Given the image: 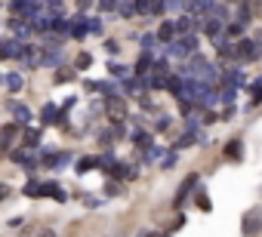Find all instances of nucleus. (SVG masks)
<instances>
[{
	"label": "nucleus",
	"mask_w": 262,
	"mask_h": 237,
	"mask_svg": "<svg viewBox=\"0 0 262 237\" xmlns=\"http://www.w3.org/2000/svg\"><path fill=\"white\" fill-rule=\"evenodd\" d=\"M238 59H244V62H256L259 59V43L256 40H238Z\"/></svg>",
	"instance_id": "39448f33"
},
{
	"label": "nucleus",
	"mask_w": 262,
	"mask_h": 237,
	"mask_svg": "<svg viewBox=\"0 0 262 237\" xmlns=\"http://www.w3.org/2000/svg\"><path fill=\"white\" fill-rule=\"evenodd\" d=\"M262 105V77H256V83L250 86V105L247 108H259Z\"/></svg>",
	"instance_id": "2eb2a0df"
},
{
	"label": "nucleus",
	"mask_w": 262,
	"mask_h": 237,
	"mask_svg": "<svg viewBox=\"0 0 262 237\" xmlns=\"http://www.w3.org/2000/svg\"><path fill=\"white\" fill-rule=\"evenodd\" d=\"M93 167H99V157H80L77 173H86V170H93Z\"/></svg>",
	"instance_id": "412c9836"
},
{
	"label": "nucleus",
	"mask_w": 262,
	"mask_h": 237,
	"mask_svg": "<svg viewBox=\"0 0 262 237\" xmlns=\"http://www.w3.org/2000/svg\"><path fill=\"white\" fill-rule=\"evenodd\" d=\"M198 142V133L191 130V133H185V136H179V142H176V148H185V145H195Z\"/></svg>",
	"instance_id": "393cba45"
},
{
	"label": "nucleus",
	"mask_w": 262,
	"mask_h": 237,
	"mask_svg": "<svg viewBox=\"0 0 262 237\" xmlns=\"http://www.w3.org/2000/svg\"><path fill=\"white\" fill-rule=\"evenodd\" d=\"M157 37H161L164 43H173L176 37H182V28H179V22H161V28H157Z\"/></svg>",
	"instance_id": "423d86ee"
},
{
	"label": "nucleus",
	"mask_w": 262,
	"mask_h": 237,
	"mask_svg": "<svg viewBox=\"0 0 262 237\" xmlns=\"http://www.w3.org/2000/svg\"><path fill=\"white\" fill-rule=\"evenodd\" d=\"M195 188H201V176L198 173H191V176H185V182L179 185V191H176V197H173V210H179L182 207V200L195 191Z\"/></svg>",
	"instance_id": "20e7f679"
},
{
	"label": "nucleus",
	"mask_w": 262,
	"mask_h": 237,
	"mask_svg": "<svg viewBox=\"0 0 262 237\" xmlns=\"http://www.w3.org/2000/svg\"><path fill=\"white\" fill-rule=\"evenodd\" d=\"M225 34H229V37H241V25H238V22L229 25V28H225Z\"/></svg>",
	"instance_id": "7c9ffc66"
},
{
	"label": "nucleus",
	"mask_w": 262,
	"mask_h": 237,
	"mask_svg": "<svg viewBox=\"0 0 262 237\" xmlns=\"http://www.w3.org/2000/svg\"><path fill=\"white\" fill-rule=\"evenodd\" d=\"M3 80H6V89H9V93H19V89L25 86V80H22V74H15V71H9V74H6Z\"/></svg>",
	"instance_id": "f3484780"
},
{
	"label": "nucleus",
	"mask_w": 262,
	"mask_h": 237,
	"mask_svg": "<svg viewBox=\"0 0 262 237\" xmlns=\"http://www.w3.org/2000/svg\"><path fill=\"white\" fill-rule=\"evenodd\" d=\"M139 237H167V234H154V231H142Z\"/></svg>",
	"instance_id": "e433bc0d"
},
{
	"label": "nucleus",
	"mask_w": 262,
	"mask_h": 237,
	"mask_svg": "<svg viewBox=\"0 0 262 237\" xmlns=\"http://www.w3.org/2000/svg\"><path fill=\"white\" fill-rule=\"evenodd\" d=\"M25 194H28V197H43V185H37V182H28V185H25Z\"/></svg>",
	"instance_id": "b1692460"
},
{
	"label": "nucleus",
	"mask_w": 262,
	"mask_h": 237,
	"mask_svg": "<svg viewBox=\"0 0 262 237\" xmlns=\"http://www.w3.org/2000/svg\"><path fill=\"white\" fill-rule=\"evenodd\" d=\"M136 6L142 15H161L167 9V0H136Z\"/></svg>",
	"instance_id": "0eeeda50"
},
{
	"label": "nucleus",
	"mask_w": 262,
	"mask_h": 237,
	"mask_svg": "<svg viewBox=\"0 0 262 237\" xmlns=\"http://www.w3.org/2000/svg\"><path fill=\"white\" fill-rule=\"evenodd\" d=\"M259 197H262V188H259Z\"/></svg>",
	"instance_id": "58836bf2"
},
{
	"label": "nucleus",
	"mask_w": 262,
	"mask_h": 237,
	"mask_svg": "<svg viewBox=\"0 0 262 237\" xmlns=\"http://www.w3.org/2000/svg\"><path fill=\"white\" fill-rule=\"evenodd\" d=\"M108 68H111V74H114V77H127V71H130L127 65H120V62H111Z\"/></svg>",
	"instance_id": "bb28decb"
},
{
	"label": "nucleus",
	"mask_w": 262,
	"mask_h": 237,
	"mask_svg": "<svg viewBox=\"0 0 262 237\" xmlns=\"http://www.w3.org/2000/svg\"><path fill=\"white\" fill-rule=\"evenodd\" d=\"M15 136H19V123H6V126H3V151H6V154L12 151V139H15Z\"/></svg>",
	"instance_id": "9b49d317"
},
{
	"label": "nucleus",
	"mask_w": 262,
	"mask_h": 237,
	"mask_svg": "<svg viewBox=\"0 0 262 237\" xmlns=\"http://www.w3.org/2000/svg\"><path fill=\"white\" fill-rule=\"evenodd\" d=\"M90 65H93V56H90V52H80L77 62H74V68H77V71H86Z\"/></svg>",
	"instance_id": "5701e85b"
},
{
	"label": "nucleus",
	"mask_w": 262,
	"mask_h": 237,
	"mask_svg": "<svg viewBox=\"0 0 262 237\" xmlns=\"http://www.w3.org/2000/svg\"><path fill=\"white\" fill-rule=\"evenodd\" d=\"M142 46H145V52H151V46H154V37H151V34H145V37H142Z\"/></svg>",
	"instance_id": "473e14b6"
},
{
	"label": "nucleus",
	"mask_w": 262,
	"mask_h": 237,
	"mask_svg": "<svg viewBox=\"0 0 262 237\" xmlns=\"http://www.w3.org/2000/svg\"><path fill=\"white\" fill-rule=\"evenodd\" d=\"M225 157H229V160H241V157H244V145H241V139H232L229 145H225Z\"/></svg>",
	"instance_id": "ddd939ff"
},
{
	"label": "nucleus",
	"mask_w": 262,
	"mask_h": 237,
	"mask_svg": "<svg viewBox=\"0 0 262 237\" xmlns=\"http://www.w3.org/2000/svg\"><path fill=\"white\" fill-rule=\"evenodd\" d=\"M77 3H80V9H90V3H93V0H77Z\"/></svg>",
	"instance_id": "4c0bfd02"
},
{
	"label": "nucleus",
	"mask_w": 262,
	"mask_h": 237,
	"mask_svg": "<svg viewBox=\"0 0 262 237\" xmlns=\"http://www.w3.org/2000/svg\"><path fill=\"white\" fill-rule=\"evenodd\" d=\"M105 194H111V197L124 194V185H117V182H105Z\"/></svg>",
	"instance_id": "a878e982"
},
{
	"label": "nucleus",
	"mask_w": 262,
	"mask_h": 237,
	"mask_svg": "<svg viewBox=\"0 0 262 237\" xmlns=\"http://www.w3.org/2000/svg\"><path fill=\"white\" fill-rule=\"evenodd\" d=\"M195 207H198L201 213H210V210H213V204H210V194L204 191V185L195 191Z\"/></svg>",
	"instance_id": "f8f14e48"
},
{
	"label": "nucleus",
	"mask_w": 262,
	"mask_h": 237,
	"mask_svg": "<svg viewBox=\"0 0 262 237\" xmlns=\"http://www.w3.org/2000/svg\"><path fill=\"white\" fill-rule=\"evenodd\" d=\"M40 120L43 123H59V111H56V105H52V102H46V108L40 111Z\"/></svg>",
	"instance_id": "6ab92c4d"
},
{
	"label": "nucleus",
	"mask_w": 262,
	"mask_h": 237,
	"mask_svg": "<svg viewBox=\"0 0 262 237\" xmlns=\"http://www.w3.org/2000/svg\"><path fill=\"white\" fill-rule=\"evenodd\" d=\"M0 52H3L0 59H22V56H25V46H19V40L6 37V40H3V46H0Z\"/></svg>",
	"instance_id": "6e6552de"
},
{
	"label": "nucleus",
	"mask_w": 262,
	"mask_h": 237,
	"mask_svg": "<svg viewBox=\"0 0 262 237\" xmlns=\"http://www.w3.org/2000/svg\"><path fill=\"white\" fill-rule=\"evenodd\" d=\"M6 111H9L15 120H19V123H28V120H31V111H28V105L15 102V99H9V102H6Z\"/></svg>",
	"instance_id": "1a4fd4ad"
},
{
	"label": "nucleus",
	"mask_w": 262,
	"mask_h": 237,
	"mask_svg": "<svg viewBox=\"0 0 262 237\" xmlns=\"http://www.w3.org/2000/svg\"><path fill=\"white\" fill-rule=\"evenodd\" d=\"M34 145H40V130H22V148H34Z\"/></svg>",
	"instance_id": "4468645a"
},
{
	"label": "nucleus",
	"mask_w": 262,
	"mask_h": 237,
	"mask_svg": "<svg viewBox=\"0 0 262 237\" xmlns=\"http://www.w3.org/2000/svg\"><path fill=\"white\" fill-rule=\"evenodd\" d=\"M151 68H154V56H151V52H142V59L136 62V77H145Z\"/></svg>",
	"instance_id": "9d476101"
},
{
	"label": "nucleus",
	"mask_w": 262,
	"mask_h": 237,
	"mask_svg": "<svg viewBox=\"0 0 262 237\" xmlns=\"http://www.w3.org/2000/svg\"><path fill=\"white\" fill-rule=\"evenodd\" d=\"M46 6H49L52 12H62V0H46Z\"/></svg>",
	"instance_id": "2f4dec72"
},
{
	"label": "nucleus",
	"mask_w": 262,
	"mask_h": 237,
	"mask_svg": "<svg viewBox=\"0 0 262 237\" xmlns=\"http://www.w3.org/2000/svg\"><path fill=\"white\" fill-rule=\"evenodd\" d=\"M120 6V0H99V9H114Z\"/></svg>",
	"instance_id": "c756f323"
},
{
	"label": "nucleus",
	"mask_w": 262,
	"mask_h": 237,
	"mask_svg": "<svg viewBox=\"0 0 262 237\" xmlns=\"http://www.w3.org/2000/svg\"><path fill=\"white\" fill-rule=\"evenodd\" d=\"M59 151L56 148H46L43 154H40V163H43V167H59V163H62V157H56Z\"/></svg>",
	"instance_id": "a211bd4d"
},
{
	"label": "nucleus",
	"mask_w": 262,
	"mask_h": 237,
	"mask_svg": "<svg viewBox=\"0 0 262 237\" xmlns=\"http://www.w3.org/2000/svg\"><path fill=\"white\" fill-rule=\"evenodd\" d=\"M198 52V37L195 34H182L179 40L170 43V59H191Z\"/></svg>",
	"instance_id": "f257e3e1"
},
{
	"label": "nucleus",
	"mask_w": 262,
	"mask_h": 237,
	"mask_svg": "<svg viewBox=\"0 0 262 237\" xmlns=\"http://www.w3.org/2000/svg\"><path fill=\"white\" fill-rule=\"evenodd\" d=\"M176 160H179V157H176V151H170V157H164V160H161V167H164V170H170V167H176Z\"/></svg>",
	"instance_id": "c85d7f7f"
},
{
	"label": "nucleus",
	"mask_w": 262,
	"mask_h": 237,
	"mask_svg": "<svg viewBox=\"0 0 262 237\" xmlns=\"http://www.w3.org/2000/svg\"><path fill=\"white\" fill-rule=\"evenodd\" d=\"M241 234L244 237H259L262 234V210H247L241 219Z\"/></svg>",
	"instance_id": "f03ea898"
},
{
	"label": "nucleus",
	"mask_w": 262,
	"mask_h": 237,
	"mask_svg": "<svg viewBox=\"0 0 262 237\" xmlns=\"http://www.w3.org/2000/svg\"><path fill=\"white\" fill-rule=\"evenodd\" d=\"M37 237H56V231H52V228H40Z\"/></svg>",
	"instance_id": "f704fd0d"
},
{
	"label": "nucleus",
	"mask_w": 262,
	"mask_h": 237,
	"mask_svg": "<svg viewBox=\"0 0 262 237\" xmlns=\"http://www.w3.org/2000/svg\"><path fill=\"white\" fill-rule=\"evenodd\" d=\"M136 12H139V6L130 3V0H124V3H120V15H124V19H133Z\"/></svg>",
	"instance_id": "4be33fe9"
},
{
	"label": "nucleus",
	"mask_w": 262,
	"mask_h": 237,
	"mask_svg": "<svg viewBox=\"0 0 262 237\" xmlns=\"http://www.w3.org/2000/svg\"><path fill=\"white\" fill-rule=\"evenodd\" d=\"M105 114H108L111 123H124L127 120V102L120 96H111L108 102H105Z\"/></svg>",
	"instance_id": "7ed1b4c3"
},
{
	"label": "nucleus",
	"mask_w": 262,
	"mask_h": 237,
	"mask_svg": "<svg viewBox=\"0 0 262 237\" xmlns=\"http://www.w3.org/2000/svg\"><path fill=\"white\" fill-rule=\"evenodd\" d=\"M90 31H93V34H102V22L93 19V22H90Z\"/></svg>",
	"instance_id": "c9c22d12"
},
{
	"label": "nucleus",
	"mask_w": 262,
	"mask_h": 237,
	"mask_svg": "<svg viewBox=\"0 0 262 237\" xmlns=\"http://www.w3.org/2000/svg\"><path fill=\"white\" fill-rule=\"evenodd\" d=\"M74 71H77L74 65H59L56 68V83H68V80L74 77Z\"/></svg>",
	"instance_id": "dca6fc26"
},
{
	"label": "nucleus",
	"mask_w": 262,
	"mask_h": 237,
	"mask_svg": "<svg viewBox=\"0 0 262 237\" xmlns=\"http://www.w3.org/2000/svg\"><path fill=\"white\" fill-rule=\"evenodd\" d=\"M167 6H170V9H182L185 0H167Z\"/></svg>",
	"instance_id": "72a5a7b5"
},
{
	"label": "nucleus",
	"mask_w": 262,
	"mask_h": 237,
	"mask_svg": "<svg viewBox=\"0 0 262 237\" xmlns=\"http://www.w3.org/2000/svg\"><path fill=\"white\" fill-rule=\"evenodd\" d=\"M99 167H102V170H108V173H114V167H117V160H114L111 154H99Z\"/></svg>",
	"instance_id": "aec40b11"
},
{
	"label": "nucleus",
	"mask_w": 262,
	"mask_h": 237,
	"mask_svg": "<svg viewBox=\"0 0 262 237\" xmlns=\"http://www.w3.org/2000/svg\"><path fill=\"white\" fill-rule=\"evenodd\" d=\"M59 52H43V65H52V68H59Z\"/></svg>",
	"instance_id": "cd10ccee"
}]
</instances>
